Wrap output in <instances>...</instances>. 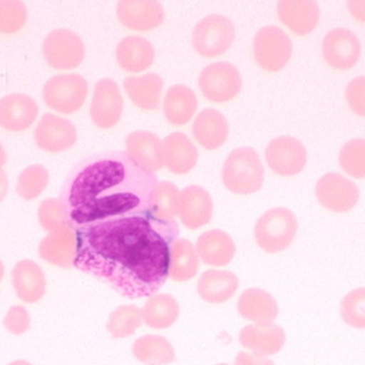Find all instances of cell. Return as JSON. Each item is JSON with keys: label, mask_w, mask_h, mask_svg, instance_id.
<instances>
[{"label": "cell", "mask_w": 365, "mask_h": 365, "mask_svg": "<svg viewBox=\"0 0 365 365\" xmlns=\"http://www.w3.org/2000/svg\"><path fill=\"white\" fill-rule=\"evenodd\" d=\"M73 266L101 279L122 297L155 295L169 277L170 247L179 237L175 220L148 213L120 216L75 228Z\"/></svg>", "instance_id": "obj_1"}, {"label": "cell", "mask_w": 365, "mask_h": 365, "mask_svg": "<svg viewBox=\"0 0 365 365\" xmlns=\"http://www.w3.org/2000/svg\"><path fill=\"white\" fill-rule=\"evenodd\" d=\"M157 176L126 153L110 151L81 162L63 185L61 201L73 228L148 213Z\"/></svg>", "instance_id": "obj_2"}, {"label": "cell", "mask_w": 365, "mask_h": 365, "mask_svg": "<svg viewBox=\"0 0 365 365\" xmlns=\"http://www.w3.org/2000/svg\"><path fill=\"white\" fill-rule=\"evenodd\" d=\"M222 176L230 191L247 195L260 190L264 180V168L253 148L241 147L228 155Z\"/></svg>", "instance_id": "obj_3"}, {"label": "cell", "mask_w": 365, "mask_h": 365, "mask_svg": "<svg viewBox=\"0 0 365 365\" xmlns=\"http://www.w3.org/2000/svg\"><path fill=\"white\" fill-rule=\"evenodd\" d=\"M297 232V216L287 207H274L260 216L255 226L256 244L269 253L285 251Z\"/></svg>", "instance_id": "obj_4"}, {"label": "cell", "mask_w": 365, "mask_h": 365, "mask_svg": "<svg viewBox=\"0 0 365 365\" xmlns=\"http://www.w3.org/2000/svg\"><path fill=\"white\" fill-rule=\"evenodd\" d=\"M89 93L86 79L79 73H61L50 78L43 88L46 106L60 114L79 111Z\"/></svg>", "instance_id": "obj_5"}, {"label": "cell", "mask_w": 365, "mask_h": 365, "mask_svg": "<svg viewBox=\"0 0 365 365\" xmlns=\"http://www.w3.org/2000/svg\"><path fill=\"white\" fill-rule=\"evenodd\" d=\"M235 38L231 20L222 14H210L195 25L192 46L204 57H217L226 53Z\"/></svg>", "instance_id": "obj_6"}, {"label": "cell", "mask_w": 365, "mask_h": 365, "mask_svg": "<svg viewBox=\"0 0 365 365\" xmlns=\"http://www.w3.org/2000/svg\"><path fill=\"white\" fill-rule=\"evenodd\" d=\"M253 54L256 63L269 72L284 68L292 56L289 36L275 25L263 26L255 36Z\"/></svg>", "instance_id": "obj_7"}, {"label": "cell", "mask_w": 365, "mask_h": 365, "mask_svg": "<svg viewBox=\"0 0 365 365\" xmlns=\"http://www.w3.org/2000/svg\"><path fill=\"white\" fill-rule=\"evenodd\" d=\"M43 56L47 64L54 69L67 71L79 67L86 56L82 38L71 29L51 31L43 42Z\"/></svg>", "instance_id": "obj_8"}, {"label": "cell", "mask_w": 365, "mask_h": 365, "mask_svg": "<svg viewBox=\"0 0 365 365\" xmlns=\"http://www.w3.org/2000/svg\"><path fill=\"white\" fill-rule=\"evenodd\" d=\"M200 89L209 101L226 103L238 96L242 88L240 71L232 64L219 61L207 66L198 79Z\"/></svg>", "instance_id": "obj_9"}, {"label": "cell", "mask_w": 365, "mask_h": 365, "mask_svg": "<svg viewBox=\"0 0 365 365\" xmlns=\"http://www.w3.org/2000/svg\"><path fill=\"white\" fill-rule=\"evenodd\" d=\"M123 114V97L114 79L104 78L94 85L91 104L93 123L100 129H113Z\"/></svg>", "instance_id": "obj_10"}, {"label": "cell", "mask_w": 365, "mask_h": 365, "mask_svg": "<svg viewBox=\"0 0 365 365\" xmlns=\"http://www.w3.org/2000/svg\"><path fill=\"white\" fill-rule=\"evenodd\" d=\"M319 204L332 212H349L359 202L360 192L354 182L341 173L324 175L316 187Z\"/></svg>", "instance_id": "obj_11"}, {"label": "cell", "mask_w": 365, "mask_h": 365, "mask_svg": "<svg viewBox=\"0 0 365 365\" xmlns=\"http://www.w3.org/2000/svg\"><path fill=\"white\" fill-rule=\"evenodd\" d=\"M322 54L332 68H353L361 54V43L354 32L346 28H335L327 34L322 42Z\"/></svg>", "instance_id": "obj_12"}, {"label": "cell", "mask_w": 365, "mask_h": 365, "mask_svg": "<svg viewBox=\"0 0 365 365\" xmlns=\"http://www.w3.org/2000/svg\"><path fill=\"white\" fill-rule=\"evenodd\" d=\"M75 125L58 115L45 114L35 129V143L46 153H64L76 144Z\"/></svg>", "instance_id": "obj_13"}, {"label": "cell", "mask_w": 365, "mask_h": 365, "mask_svg": "<svg viewBox=\"0 0 365 365\" xmlns=\"http://www.w3.org/2000/svg\"><path fill=\"white\" fill-rule=\"evenodd\" d=\"M266 160L274 173L295 176L306 166L307 153L295 137H277L266 148Z\"/></svg>", "instance_id": "obj_14"}, {"label": "cell", "mask_w": 365, "mask_h": 365, "mask_svg": "<svg viewBox=\"0 0 365 365\" xmlns=\"http://www.w3.org/2000/svg\"><path fill=\"white\" fill-rule=\"evenodd\" d=\"M116 16L119 23L132 31H151L163 23L165 10L157 0H120Z\"/></svg>", "instance_id": "obj_15"}, {"label": "cell", "mask_w": 365, "mask_h": 365, "mask_svg": "<svg viewBox=\"0 0 365 365\" xmlns=\"http://www.w3.org/2000/svg\"><path fill=\"white\" fill-rule=\"evenodd\" d=\"M39 114L36 101L24 93H10L0 98V128L7 132H24Z\"/></svg>", "instance_id": "obj_16"}, {"label": "cell", "mask_w": 365, "mask_h": 365, "mask_svg": "<svg viewBox=\"0 0 365 365\" xmlns=\"http://www.w3.org/2000/svg\"><path fill=\"white\" fill-rule=\"evenodd\" d=\"M179 216L182 225L190 230L204 227L213 216V201L201 185H188L180 191Z\"/></svg>", "instance_id": "obj_17"}, {"label": "cell", "mask_w": 365, "mask_h": 365, "mask_svg": "<svg viewBox=\"0 0 365 365\" xmlns=\"http://www.w3.org/2000/svg\"><path fill=\"white\" fill-rule=\"evenodd\" d=\"M76 251V231L72 226L48 232L39 244V256L57 267L73 266Z\"/></svg>", "instance_id": "obj_18"}, {"label": "cell", "mask_w": 365, "mask_h": 365, "mask_svg": "<svg viewBox=\"0 0 365 365\" xmlns=\"http://www.w3.org/2000/svg\"><path fill=\"white\" fill-rule=\"evenodd\" d=\"M198 151L190 137L182 132L172 133L162 141V162L175 175H185L194 169Z\"/></svg>", "instance_id": "obj_19"}, {"label": "cell", "mask_w": 365, "mask_h": 365, "mask_svg": "<svg viewBox=\"0 0 365 365\" xmlns=\"http://www.w3.org/2000/svg\"><path fill=\"white\" fill-rule=\"evenodd\" d=\"M115 56L120 68L129 73H138L153 66L155 48L148 39L138 35H129L118 43Z\"/></svg>", "instance_id": "obj_20"}, {"label": "cell", "mask_w": 365, "mask_h": 365, "mask_svg": "<svg viewBox=\"0 0 365 365\" xmlns=\"http://www.w3.org/2000/svg\"><path fill=\"white\" fill-rule=\"evenodd\" d=\"M16 295L25 303H36L46 294V277L42 267L29 259L20 260L11 272Z\"/></svg>", "instance_id": "obj_21"}, {"label": "cell", "mask_w": 365, "mask_h": 365, "mask_svg": "<svg viewBox=\"0 0 365 365\" xmlns=\"http://www.w3.org/2000/svg\"><path fill=\"white\" fill-rule=\"evenodd\" d=\"M126 154L148 172H158L162 162V141L147 130H136L126 137Z\"/></svg>", "instance_id": "obj_22"}, {"label": "cell", "mask_w": 365, "mask_h": 365, "mask_svg": "<svg viewBox=\"0 0 365 365\" xmlns=\"http://www.w3.org/2000/svg\"><path fill=\"white\" fill-rule=\"evenodd\" d=\"M278 16L297 35H307L319 24V3L314 0H281Z\"/></svg>", "instance_id": "obj_23"}, {"label": "cell", "mask_w": 365, "mask_h": 365, "mask_svg": "<svg viewBox=\"0 0 365 365\" xmlns=\"http://www.w3.org/2000/svg\"><path fill=\"white\" fill-rule=\"evenodd\" d=\"M237 310L244 319L253 321L259 327L273 325L278 316V304L275 299L260 288L244 291L238 300Z\"/></svg>", "instance_id": "obj_24"}, {"label": "cell", "mask_w": 365, "mask_h": 365, "mask_svg": "<svg viewBox=\"0 0 365 365\" xmlns=\"http://www.w3.org/2000/svg\"><path fill=\"white\" fill-rule=\"evenodd\" d=\"M123 89L137 108L143 111H154L160 107L163 79L154 72L129 76L123 81Z\"/></svg>", "instance_id": "obj_25"}, {"label": "cell", "mask_w": 365, "mask_h": 365, "mask_svg": "<svg viewBox=\"0 0 365 365\" xmlns=\"http://www.w3.org/2000/svg\"><path fill=\"white\" fill-rule=\"evenodd\" d=\"M195 140L206 148L216 150L222 147L228 137V122L226 116L212 108H206L197 115L192 123Z\"/></svg>", "instance_id": "obj_26"}, {"label": "cell", "mask_w": 365, "mask_h": 365, "mask_svg": "<svg viewBox=\"0 0 365 365\" xmlns=\"http://www.w3.org/2000/svg\"><path fill=\"white\" fill-rule=\"evenodd\" d=\"M195 250L206 264L226 266L235 255V244L226 231L210 230L200 235Z\"/></svg>", "instance_id": "obj_27"}, {"label": "cell", "mask_w": 365, "mask_h": 365, "mask_svg": "<svg viewBox=\"0 0 365 365\" xmlns=\"http://www.w3.org/2000/svg\"><path fill=\"white\" fill-rule=\"evenodd\" d=\"M240 343L253 353L270 356L278 353L285 344V332L278 325H247L240 332Z\"/></svg>", "instance_id": "obj_28"}, {"label": "cell", "mask_w": 365, "mask_h": 365, "mask_svg": "<svg viewBox=\"0 0 365 365\" xmlns=\"http://www.w3.org/2000/svg\"><path fill=\"white\" fill-rule=\"evenodd\" d=\"M198 107V100L192 89L185 85H173L163 98V114L176 126L191 120Z\"/></svg>", "instance_id": "obj_29"}, {"label": "cell", "mask_w": 365, "mask_h": 365, "mask_svg": "<svg viewBox=\"0 0 365 365\" xmlns=\"http://www.w3.org/2000/svg\"><path fill=\"white\" fill-rule=\"evenodd\" d=\"M238 277L227 270H207L198 279V294L209 303H225L234 297Z\"/></svg>", "instance_id": "obj_30"}, {"label": "cell", "mask_w": 365, "mask_h": 365, "mask_svg": "<svg viewBox=\"0 0 365 365\" xmlns=\"http://www.w3.org/2000/svg\"><path fill=\"white\" fill-rule=\"evenodd\" d=\"M180 307L175 297L169 294H155L143 307V321L154 329H166L179 319Z\"/></svg>", "instance_id": "obj_31"}, {"label": "cell", "mask_w": 365, "mask_h": 365, "mask_svg": "<svg viewBox=\"0 0 365 365\" xmlns=\"http://www.w3.org/2000/svg\"><path fill=\"white\" fill-rule=\"evenodd\" d=\"M200 256L188 240H176L170 247L169 277L176 282L190 281L197 275Z\"/></svg>", "instance_id": "obj_32"}, {"label": "cell", "mask_w": 365, "mask_h": 365, "mask_svg": "<svg viewBox=\"0 0 365 365\" xmlns=\"http://www.w3.org/2000/svg\"><path fill=\"white\" fill-rule=\"evenodd\" d=\"M133 356L147 365L172 364L176 360L172 343L160 335H145L133 343Z\"/></svg>", "instance_id": "obj_33"}, {"label": "cell", "mask_w": 365, "mask_h": 365, "mask_svg": "<svg viewBox=\"0 0 365 365\" xmlns=\"http://www.w3.org/2000/svg\"><path fill=\"white\" fill-rule=\"evenodd\" d=\"M143 310L135 304H123L110 314L107 329L115 339L132 336L143 324Z\"/></svg>", "instance_id": "obj_34"}, {"label": "cell", "mask_w": 365, "mask_h": 365, "mask_svg": "<svg viewBox=\"0 0 365 365\" xmlns=\"http://www.w3.org/2000/svg\"><path fill=\"white\" fill-rule=\"evenodd\" d=\"M179 198L180 191L173 182H158L153 192L150 213L160 220H175L179 215Z\"/></svg>", "instance_id": "obj_35"}, {"label": "cell", "mask_w": 365, "mask_h": 365, "mask_svg": "<svg viewBox=\"0 0 365 365\" xmlns=\"http://www.w3.org/2000/svg\"><path fill=\"white\" fill-rule=\"evenodd\" d=\"M48 184V172L43 165H31L25 168L17 180V194L31 201L38 198Z\"/></svg>", "instance_id": "obj_36"}, {"label": "cell", "mask_w": 365, "mask_h": 365, "mask_svg": "<svg viewBox=\"0 0 365 365\" xmlns=\"http://www.w3.org/2000/svg\"><path fill=\"white\" fill-rule=\"evenodd\" d=\"M343 170L356 179L365 178V138H353L339 153Z\"/></svg>", "instance_id": "obj_37"}, {"label": "cell", "mask_w": 365, "mask_h": 365, "mask_svg": "<svg viewBox=\"0 0 365 365\" xmlns=\"http://www.w3.org/2000/svg\"><path fill=\"white\" fill-rule=\"evenodd\" d=\"M28 19V9L21 0H0V34L20 32Z\"/></svg>", "instance_id": "obj_38"}, {"label": "cell", "mask_w": 365, "mask_h": 365, "mask_svg": "<svg viewBox=\"0 0 365 365\" xmlns=\"http://www.w3.org/2000/svg\"><path fill=\"white\" fill-rule=\"evenodd\" d=\"M38 219H39L41 226L48 232L71 226L68 209H67L66 204L61 201V198L45 200L39 205Z\"/></svg>", "instance_id": "obj_39"}, {"label": "cell", "mask_w": 365, "mask_h": 365, "mask_svg": "<svg viewBox=\"0 0 365 365\" xmlns=\"http://www.w3.org/2000/svg\"><path fill=\"white\" fill-rule=\"evenodd\" d=\"M341 316L347 325L365 328V288H357L343 297Z\"/></svg>", "instance_id": "obj_40"}, {"label": "cell", "mask_w": 365, "mask_h": 365, "mask_svg": "<svg viewBox=\"0 0 365 365\" xmlns=\"http://www.w3.org/2000/svg\"><path fill=\"white\" fill-rule=\"evenodd\" d=\"M6 329L13 335H23L31 325V317L26 309L23 306H13L7 313L3 321Z\"/></svg>", "instance_id": "obj_41"}, {"label": "cell", "mask_w": 365, "mask_h": 365, "mask_svg": "<svg viewBox=\"0 0 365 365\" xmlns=\"http://www.w3.org/2000/svg\"><path fill=\"white\" fill-rule=\"evenodd\" d=\"M346 100L353 113L365 116V76H359L347 85Z\"/></svg>", "instance_id": "obj_42"}, {"label": "cell", "mask_w": 365, "mask_h": 365, "mask_svg": "<svg viewBox=\"0 0 365 365\" xmlns=\"http://www.w3.org/2000/svg\"><path fill=\"white\" fill-rule=\"evenodd\" d=\"M234 365H274V363L264 354L242 351L237 356Z\"/></svg>", "instance_id": "obj_43"}, {"label": "cell", "mask_w": 365, "mask_h": 365, "mask_svg": "<svg viewBox=\"0 0 365 365\" xmlns=\"http://www.w3.org/2000/svg\"><path fill=\"white\" fill-rule=\"evenodd\" d=\"M347 7L356 20L365 23V0H349Z\"/></svg>", "instance_id": "obj_44"}, {"label": "cell", "mask_w": 365, "mask_h": 365, "mask_svg": "<svg viewBox=\"0 0 365 365\" xmlns=\"http://www.w3.org/2000/svg\"><path fill=\"white\" fill-rule=\"evenodd\" d=\"M7 191H9V178L6 172L0 168V202L4 200Z\"/></svg>", "instance_id": "obj_45"}, {"label": "cell", "mask_w": 365, "mask_h": 365, "mask_svg": "<svg viewBox=\"0 0 365 365\" xmlns=\"http://www.w3.org/2000/svg\"><path fill=\"white\" fill-rule=\"evenodd\" d=\"M6 160H7V155H6V150H4L3 144L0 143V168H1V166H4Z\"/></svg>", "instance_id": "obj_46"}, {"label": "cell", "mask_w": 365, "mask_h": 365, "mask_svg": "<svg viewBox=\"0 0 365 365\" xmlns=\"http://www.w3.org/2000/svg\"><path fill=\"white\" fill-rule=\"evenodd\" d=\"M9 365H32L31 363H28V361H25V360H17V361H13V363H10Z\"/></svg>", "instance_id": "obj_47"}, {"label": "cell", "mask_w": 365, "mask_h": 365, "mask_svg": "<svg viewBox=\"0 0 365 365\" xmlns=\"http://www.w3.org/2000/svg\"><path fill=\"white\" fill-rule=\"evenodd\" d=\"M3 277H4V264H3V262L0 260V281L3 279Z\"/></svg>", "instance_id": "obj_48"}, {"label": "cell", "mask_w": 365, "mask_h": 365, "mask_svg": "<svg viewBox=\"0 0 365 365\" xmlns=\"http://www.w3.org/2000/svg\"><path fill=\"white\" fill-rule=\"evenodd\" d=\"M219 365H227V364H219Z\"/></svg>", "instance_id": "obj_49"}]
</instances>
